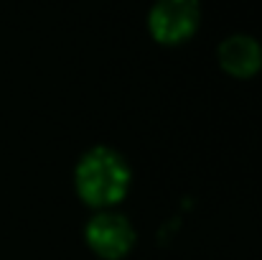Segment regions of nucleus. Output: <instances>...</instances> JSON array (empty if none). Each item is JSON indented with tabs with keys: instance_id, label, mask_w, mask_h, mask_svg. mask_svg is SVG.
Listing matches in <instances>:
<instances>
[{
	"instance_id": "1",
	"label": "nucleus",
	"mask_w": 262,
	"mask_h": 260,
	"mask_svg": "<svg viewBox=\"0 0 262 260\" xmlns=\"http://www.w3.org/2000/svg\"><path fill=\"white\" fill-rule=\"evenodd\" d=\"M74 181H77L79 196L89 207L107 209L127 194L130 169L117 151L99 146L82 156L77 173H74Z\"/></svg>"
},
{
	"instance_id": "3",
	"label": "nucleus",
	"mask_w": 262,
	"mask_h": 260,
	"mask_svg": "<svg viewBox=\"0 0 262 260\" xmlns=\"http://www.w3.org/2000/svg\"><path fill=\"white\" fill-rule=\"evenodd\" d=\"M87 245L107 260L125 258L130 253V248L135 245V230L130 225V219L120 212L112 209H102L99 214H94L87 225Z\"/></svg>"
},
{
	"instance_id": "2",
	"label": "nucleus",
	"mask_w": 262,
	"mask_h": 260,
	"mask_svg": "<svg viewBox=\"0 0 262 260\" xmlns=\"http://www.w3.org/2000/svg\"><path fill=\"white\" fill-rule=\"evenodd\" d=\"M148 28L161 44H183L199 28V0H158L150 8Z\"/></svg>"
},
{
	"instance_id": "4",
	"label": "nucleus",
	"mask_w": 262,
	"mask_h": 260,
	"mask_svg": "<svg viewBox=\"0 0 262 260\" xmlns=\"http://www.w3.org/2000/svg\"><path fill=\"white\" fill-rule=\"evenodd\" d=\"M219 64L227 74L247 79L252 74H257L262 69V46L257 38L247 36V33H234L227 36L219 49H216Z\"/></svg>"
}]
</instances>
